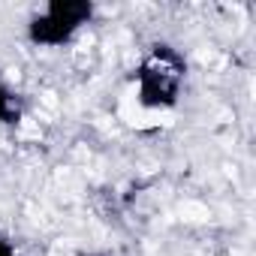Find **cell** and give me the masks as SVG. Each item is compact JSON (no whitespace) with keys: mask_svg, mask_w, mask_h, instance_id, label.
<instances>
[{"mask_svg":"<svg viewBox=\"0 0 256 256\" xmlns=\"http://www.w3.org/2000/svg\"><path fill=\"white\" fill-rule=\"evenodd\" d=\"M181 78H184L181 58L166 46H154V52L145 58V64L139 70L142 102L145 106H169V102H175Z\"/></svg>","mask_w":256,"mask_h":256,"instance_id":"obj_1","label":"cell"},{"mask_svg":"<svg viewBox=\"0 0 256 256\" xmlns=\"http://www.w3.org/2000/svg\"><path fill=\"white\" fill-rule=\"evenodd\" d=\"M84 18H90V4H76V0L52 4L42 16L30 22V40L42 46H60L76 34Z\"/></svg>","mask_w":256,"mask_h":256,"instance_id":"obj_2","label":"cell"},{"mask_svg":"<svg viewBox=\"0 0 256 256\" xmlns=\"http://www.w3.org/2000/svg\"><path fill=\"white\" fill-rule=\"evenodd\" d=\"M16 108H12V94L6 90V84L0 82V120H12Z\"/></svg>","mask_w":256,"mask_h":256,"instance_id":"obj_3","label":"cell"},{"mask_svg":"<svg viewBox=\"0 0 256 256\" xmlns=\"http://www.w3.org/2000/svg\"><path fill=\"white\" fill-rule=\"evenodd\" d=\"M0 256H16V250H12L6 241H0Z\"/></svg>","mask_w":256,"mask_h":256,"instance_id":"obj_4","label":"cell"}]
</instances>
